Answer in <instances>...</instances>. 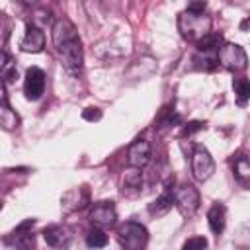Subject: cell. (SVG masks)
I'll return each mask as SVG.
<instances>
[{"instance_id":"cell-1","label":"cell","mask_w":250,"mask_h":250,"mask_svg":"<svg viewBox=\"0 0 250 250\" xmlns=\"http://www.w3.org/2000/svg\"><path fill=\"white\" fill-rule=\"evenodd\" d=\"M51 37H53V45H55L59 57L62 59V64L66 66V70L76 74L82 68L84 57H82V43H80L74 23L66 18H59L51 27Z\"/></svg>"},{"instance_id":"cell-2","label":"cell","mask_w":250,"mask_h":250,"mask_svg":"<svg viewBox=\"0 0 250 250\" xmlns=\"http://www.w3.org/2000/svg\"><path fill=\"white\" fill-rule=\"evenodd\" d=\"M178 29H180L184 39L195 41V43H199L209 33H213L211 31V18L207 14H195L189 10H184L178 16Z\"/></svg>"},{"instance_id":"cell-3","label":"cell","mask_w":250,"mask_h":250,"mask_svg":"<svg viewBox=\"0 0 250 250\" xmlns=\"http://www.w3.org/2000/svg\"><path fill=\"white\" fill-rule=\"evenodd\" d=\"M117 240L123 250H145L148 244V230L135 221H127L117 229Z\"/></svg>"},{"instance_id":"cell-4","label":"cell","mask_w":250,"mask_h":250,"mask_svg":"<svg viewBox=\"0 0 250 250\" xmlns=\"http://www.w3.org/2000/svg\"><path fill=\"white\" fill-rule=\"evenodd\" d=\"M174 207L180 211L182 217H191L199 207V191L191 184H180L172 189Z\"/></svg>"},{"instance_id":"cell-5","label":"cell","mask_w":250,"mask_h":250,"mask_svg":"<svg viewBox=\"0 0 250 250\" xmlns=\"http://www.w3.org/2000/svg\"><path fill=\"white\" fill-rule=\"evenodd\" d=\"M217 59H219V64L225 66L230 72H240L248 64L246 51L240 45H236V43H225V45H221V49L217 53Z\"/></svg>"},{"instance_id":"cell-6","label":"cell","mask_w":250,"mask_h":250,"mask_svg":"<svg viewBox=\"0 0 250 250\" xmlns=\"http://www.w3.org/2000/svg\"><path fill=\"white\" fill-rule=\"evenodd\" d=\"M191 172H193V178L199 182H205L213 176L215 160L205 146H195V150L191 154Z\"/></svg>"},{"instance_id":"cell-7","label":"cell","mask_w":250,"mask_h":250,"mask_svg":"<svg viewBox=\"0 0 250 250\" xmlns=\"http://www.w3.org/2000/svg\"><path fill=\"white\" fill-rule=\"evenodd\" d=\"M90 221L96 229H109L117 221V211L111 201H100L90 211Z\"/></svg>"},{"instance_id":"cell-8","label":"cell","mask_w":250,"mask_h":250,"mask_svg":"<svg viewBox=\"0 0 250 250\" xmlns=\"http://www.w3.org/2000/svg\"><path fill=\"white\" fill-rule=\"evenodd\" d=\"M150 156H152V150H150L148 141L137 139L135 143H131V146L127 150V164H129V168L141 170L150 162Z\"/></svg>"},{"instance_id":"cell-9","label":"cell","mask_w":250,"mask_h":250,"mask_svg":"<svg viewBox=\"0 0 250 250\" xmlns=\"http://www.w3.org/2000/svg\"><path fill=\"white\" fill-rule=\"evenodd\" d=\"M23 92L27 100H39L45 92V72L37 66L27 68L25 80H23Z\"/></svg>"},{"instance_id":"cell-10","label":"cell","mask_w":250,"mask_h":250,"mask_svg":"<svg viewBox=\"0 0 250 250\" xmlns=\"http://www.w3.org/2000/svg\"><path fill=\"white\" fill-rule=\"evenodd\" d=\"M45 47V33L39 25L27 23L25 27V35L21 39V51L25 53H39Z\"/></svg>"},{"instance_id":"cell-11","label":"cell","mask_w":250,"mask_h":250,"mask_svg":"<svg viewBox=\"0 0 250 250\" xmlns=\"http://www.w3.org/2000/svg\"><path fill=\"white\" fill-rule=\"evenodd\" d=\"M43 238L49 246L53 248H64L70 238H72V232L68 227H62V225H51L43 230Z\"/></svg>"},{"instance_id":"cell-12","label":"cell","mask_w":250,"mask_h":250,"mask_svg":"<svg viewBox=\"0 0 250 250\" xmlns=\"http://www.w3.org/2000/svg\"><path fill=\"white\" fill-rule=\"evenodd\" d=\"M143 188V174L137 168H127L121 178V193L127 197H135L141 193Z\"/></svg>"},{"instance_id":"cell-13","label":"cell","mask_w":250,"mask_h":250,"mask_svg":"<svg viewBox=\"0 0 250 250\" xmlns=\"http://www.w3.org/2000/svg\"><path fill=\"white\" fill-rule=\"evenodd\" d=\"M174 205V195H172V189H166L164 193H160L150 205H148V213L154 215V217H162L166 215Z\"/></svg>"},{"instance_id":"cell-14","label":"cell","mask_w":250,"mask_h":250,"mask_svg":"<svg viewBox=\"0 0 250 250\" xmlns=\"http://www.w3.org/2000/svg\"><path fill=\"white\" fill-rule=\"evenodd\" d=\"M207 221H209V227H211V230H213L215 234L223 232L225 221H227V209H225V205H223V203L211 205V209H209V213H207Z\"/></svg>"},{"instance_id":"cell-15","label":"cell","mask_w":250,"mask_h":250,"mask_svg":"<svg viewBox=\"0 0 250 250\" xmlns=\"http://www.w3.org/2000/svg\"><path fill=\"white\" fill-rule=\"evenodd\" d=\"M0 125L6 129V131H14L20 127V117L18 113L8 105L6 100H2V105H0Z\"/></svg>"},{"instance_id":"cell-16","label":"cell","mask_w":250,"mask_h":250,"mask_svg":"<svg viewBox=\"0 0 250 250\" xmlns=\"http://www.w3.org/2000/svg\"><path fill=\"white\" fill-rule=\"evenodd\" d=\"M234 176L244 188H250V156L242 154L234 160Z\"/></svg>"},{"instance_id":"cell-17","label":"cell","mask_w":250,"mask_h":250,"mask_svg":"<svg viewBox=\"0 0 250 250\" xmlns=\"http://www.w3.org/2000/svg\"><path fill=\"white\" fill-rule=\"evenodd\" d=\"M0 74H2V78H4V86L6 84H10V82H14L16 78H18V68H16V62L6 55V53H2V62H0Z\"/></svg>"},{"instance_id":"cell-18","label":"cell","mask_w":250,"mask_h":250,"mask_svg":"<svg viewBox=\"0 0 250 250\" xmlns=\"http://www.w3.org/2000/svg\"><path fill=\"white\" fill-rule=\"evenodd\" d=\"M219 49H221V35L219 33H209L205 39H201L197 43L199 53H219Z\"/></svg>"},{"instance_id":"cell-19","label":"cell","mask_w":250,"mask_h":250,"mask_svg":"<svg viewBox=\"0 0 250 250\" xmlns=\"http://www.w3.org/2000/svg\"><path fill=\"white\" fill-rule=\"evenodd\" d=\"M232 88H234V94L238 98V104H244L250 98V80L248 78H234Z\"/></svg>"},{"instance_id":"cell-20","label":"cell","mask_w":250,"mask_h":250,"mask_svg":"<svg viewBox=\"0 0 250 250\" xmlns=\"http://www.w3.org/2000/svg\"><path fill=\"white\" fill-rule=\"evenodd\" d=\"M86 244L90 248H104L107 244V234L102 230V229H92L88 234H86Z\"/></svg>"},{"instance_id":"cell-21","label":"cell","mask_w":250,"mask_h":250,"mask_svg":"<svg viewBox=\"0 0 250 250\" xmlns=\"http://www.w3.org/2000/svg\"><path fill=\"white\" fill-rule=\"evenodd\" d=\"M205 248H207V238L205 236H191L182 246V250H205Z\"/></svg>"},{"instance_id":"cell-22","label":"cell","mask_w":250,"mask_h":250,"mask_svg":"<svg viewBox=\"0 0 250 250\" xmlns=\"http://www.w3.org/2000/svg\"><path fill=\"white\" fill-rule=\"evenodd\" d=\"M82 117H84L86 121H98V119H102V111H100L98 107H86V109L82 111Z\"/></svg>"},{"instance_id":"cell-23","label":"cell","mask_w":250,"mask_h":250,"mask_svg":"<svg viewBox=\"0 0 250 250\" xmlns=\"http://www.w3.org/2000/svg\"><path fill=\"white\" fill-rule=\"evenodd\" d=\"M199 129H203V123H201V121H191V123H188V125L184 127V135H193V133H197Z\"/></svg>"},{"instance_id":"cell-24","label":"cell","mask_w":250,"mask_h":250,"mask_svg":"<svg viewBox=\"0 0 250 250\" xmlns=\"http://www.w3.org/2000/svg\"><path fill=\"white\" fill-rule=\"evenodd\" d=\"M186 10L195 12V14H203V12H205V2H191V4H188Z\"/></svg>"}]
</instances>
